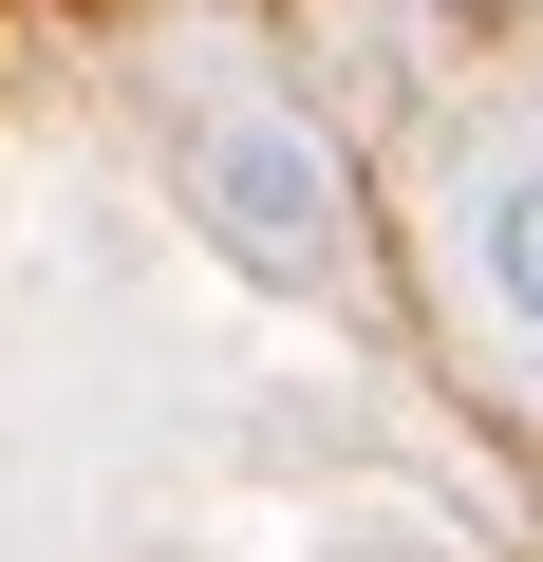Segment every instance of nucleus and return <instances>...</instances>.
Here are the masks:
<instances>
[{
    "label": "nucleus",
    "instance_id": "obj_1",
    "mask_svg": "<svg viewBox=\"0 0 543 562\" xmlns=\"http://www.w3.org/2000/svg\"><path fill=\"white\" fill-rule=\"evenodd\" d=\"M188 206H206L225 262H262V281H338V206H357V188H338V150H319L301 113L244 94V113L188 132Z\"/></svg>",
    "mask_w": 543,
    "mask_h": 562
},
{
    "label": "nucleus",
    "instance_id": "obj_2",
    "mask_svg": "<svg viewBox=\"0 0 543 562\" xmlns=\"http://www.w3.org/2000/svg\"><path fill=\"white\" fill-rule=\"evenodd\" d=\"M468 262H487V301L543 338V150H524V169H487V206H468Z\"/></svg>",
    "mask_w": 543,
    "mask_h": 562
}]
</instances>
